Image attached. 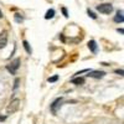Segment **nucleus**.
<instances>
[{
	"label": "nucleus",
	"mask_w": 124,
	"mask_h": 124,
	"mask_svg": "<svg viewBox=\"0 0 124 124\" xmlns=\"http://www.w3.org/2000/svg\"><path fill=\"white\" fill-rule=\"evenodd\" d=\"M62 13H63L65 17H68V13H67V9L66 8H62Z\"/></svg>",
	"instance_id": "16"
},
{
	"label": "nucleus",
	"mask_w": 124,
	"mask_h": 124,
	"mask_svg": "<svg viewBox=\"0 0 124 124\" xmlns=\"http://www.w3.org/2000/svg\"><path fill=\"white\" fill-rule=\"evenodd\" d=\"M20 63H21V61H20V58H15L11 63L6 66V70L10 72L11 75H16L17 72V68L20 67Z\"/></svg>",
	"instance_id": "2"
},
{
	"label": "nucleus",
	"mask_w": 124,
	"mask_h": 124,
	"mask_svg": "<svg viewBox=\"0 0 124 124\" xmlns=\"http://www.w3.org/2000/svg\"><path fill=\"white\" fill-rule=\"evenodd\" d=\"M23 46H24V48H25V51L27 54H32V48H31V46H30V44L27 42V41L25 40V41H23Z\"/></svg>",
	"instance_id": "9"
},
{
	"label": "nucleus",
	"mask_w": 124,
	"mask_h": 124,
	"mask_svg": "<svg viewBox=\"0 0 124 124\" xmlns=\"http://www.w3.org/2000/svg\"><path fill=\"white\" fill-rule=\"evenodd\" d=\"M6 45H8V32L3 31L0 34V48H4Z\"/></svg>",
	"instance_id": "5"
},
{
	"label": "nucleus",
	"mask_w": 124,
	"mask_h": 124,
	"mask_svg": "<svg viewBox=\"0 0 124 124\" xmlns=\"http://www.w3.org/2000/svg\"><path fill=\"white\" fill-rule=\"evenodd\" d=\"M19 83H20V79H19V78H16V79H15V82H14V89H16V88L19 87Z\"/></svg>",
	"instance_id": "15"
},
{
	"label": "nucleus",
	"mask_w": 124,
	"mask_h": 124,
	"mask_svg": "<svg viewBox=\"0 0 124 124\" xmlns=\"http://www.w3.org/2000/svg\"><path fill=\"white\" fill-rule=\"evenodd\" d=\"M114 21L116 23H123L124 21V16H123V11L122 10H118L117 15L114 16Z\"/></svg>",
	"instance_id": "7"
},
{
	"label": "nucleus",
	"mask_w": 124,
	"mask_h": 124,
	"mask_svg": "<svg viewBox=\"0 0 124 124\" xmlns=\"http://www.w3.org/2000/svg\"><path fill=\"white\" fill-rule=\"evenodd\" d=\"M118 32H120V34L123 35V34H124V31H123V29H118Z\"/></svg>",
	"instance_id": "19"
},
{
	"label": "nucleus",
	"mask_w": 124,
	"mask_h": 124,
	"mask_svg": "<svg viewBox=\"0 0 124 124\" xmlns=\"http://www.w3.org/2000/svg\"><path fill=\"white\" fill-rule=\"evenodd\" d=\"M116 73H118V75L123 76V70H117V71H116Z\"/></svg>",
	"instance_id": "17"
},
{
	"label": "nucleus",
	"mask_w": 124,
	"mask_h": 124,
	"mask_svg": "<svg viewBox=\"0 0 124 124\" xmlns=\"http://www.w3.org/2000/svg\"><path fill=\"white\" fill-rule=\"evenodd\" d=\"M71 82L73 85H83L85 83V78H73Z\"/></svg>",
	"instance_id": "11"
},
{
	"label": "nucleus",
	"mask_w": 124,
	"mask_h": 124,
	"mask_svg": "<svg viewBox=\"0 0 124 124\" xmlns=\"http://www.w3.org/2000/svg\"><path fill=\"white\" fill-rule=\"evenodd\" d=\"M97 10L99 13H102V14L108 15V14H110L113 11V5H110V4H101V5L97 6Z\"/></svg>",
	"instance_id": "3"
},
{
	"label": "nucleus",
	"mask_w": 124,
	"mask_h": 124,
	"mask_svg": "<svg viewBox=\"0 0 124 124\" xmlns=\"http://www.w3.org/2000/svg\"><path fill=\"white\" fill-rule=\"evenodd\" d=\"M15 21L16 23H23L24 21V17L21 16V14H15Z\"/></svg>",
	"instance_id": "12"
},
{
	"label": "nucleus",
	"mask_w": 124,
	"mask_h": 124,
	"mask_svg": "<svg viewBox=\"0 0 124 124\" xmlns=\"http://www.w3.org/2000/svg\"><path fill=\"white\" fill-rule=\"evenodd\" d=\"M6 119V116H0V122H4Z\"/></svg>",
	"instance_id": "18"
},
{
	"label": "nucleus",
	"mask_w": 124,
	"mask_h": 124,
	"mask_svg": "<svg viewBox=\"0 0 124 124\" xmlns=\"http://www.w3.org/2000/svg\"><path fill=\"white\" fill-rule=\"evenodd\" d=\"M61 102H62V98H57L54 103H52V106H51V110H52L54 113H56V108L58 106H61Z\"/></svg>",
	"instance_id": "8"
},
{
	"label": "nucleus",
	"mask_w": 124,
	"mask_h": 124,
	"mask_svg": "<svg viewBox=\"0 0 124 124\" xmlns=\"http://www.w3.org/2000/svg\"><path fill=\"white\" fill-rule=\"evenodd\" d=\"M106 72L103 71H88V77H92V78H102L104 77Z\"/></svg>",
	"instance_id": "4"
},
{
	"label": "nucleus",
	"mask_w": 124,
	"mask_h": 124,
	"mask_svg": "<svg viewBox=\"0 0 124 124\" xmlns=\"http://www.w3.org/2000/svg\"><path fill=\"white\" fill-rule=\"evenodd\" d=\"M20 104H21L20 99H17V98L13 99L11 102L9 103V106L6 107V113L8 114H14V113H16L20 109Z\"/></svg>",
	"instance_id": "1"
},
{
	"label": "nucleus",
	"mask_w": 124,
	"mask_h": 124,
	"mask_svg": "<svg viewBox=\"0 0 124 124\" xmlns=\"http://www.w3.org/2000/svg\"><path fill=\"white\" fill-rule=\"evenodd\" d=\"M54 16H55V10H54V9H50V10H47V11H46L45 19L48 20V19H52Z\"/></svg>",
	"instance_id": "10"
},
{
	"label": "nucleus",
	"mask_w": 124,
	"mask_h": 124,
	"mask_svg": "<svg viewBox=\"0 0 124 124\" xmlns=\"http://www.w3.org/2000/svg\"><path fill=\"white\" fill-rule=\"evenodd\" d=\"M88 48L92 51L93 54H96L97 52V50H98V46H97V42L94 40H91L89 42H88Z\"/></svg>",
	"instance_id": "6"
},
{
	"label": "nucleus",
	"mask_w": 124,
	"mask_h": 124,
	"mask_svg": "<svg viewBox=\"0 0 124 124\" xmlns=\"http://www.w3.org/2000/svg\"><path fill=\"white\" fill-rule=\"evenodd\" d=\"M3 17V13H1V10H0V19Z\"/></svg>",
	"instance_id": "20"
},
{
	"label": "nucleus",
	"mask_w": 124,
	"mask_h": 124,
	"mask_svg": "<svg viewBox=\"0 0 124 124\" xmlns=\"http://www.w3.org/2000/svg\"><path fill=\"white\" fill-rule=\"evenodd\" d=\"M57 79H58V76H54V77H50L47 81L50 82V83H52V82H56Z\"/></svg>",
	"instance_id": "14"
},
{
	"label": "nucleus",
	"mask_w": 124,
	"mask_h": 124,
	"mask_svg": "<svg viewBox=\"0 0 124 124\" xmlns=\"http://www.w3.org/2000/svg\"><path fill=\"white\" fill-rule=\"evenodd\" d=\"M87 14H88V16H91L92 19H97V15H96L94 13H93L92 10H89V9L87 10Z\"/></svg>",
	"instance_id": "13"
}]
</instances>
